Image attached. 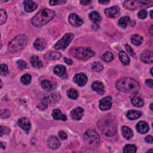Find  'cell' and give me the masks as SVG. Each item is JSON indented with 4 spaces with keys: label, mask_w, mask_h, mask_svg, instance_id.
Returning <instances> with one entry per match:
<instances>
[{
    "label": "cell",
    "mask_w": 153,
    "mask_h": 153,
    "mask_svg": "<svg viewBox=\"0 0 153 153\" xmlns=\"http://www.w3.org/2000/svg\"><path fill=\"white\" fill-rule=\"evenodd\" d=\"M152 107V104H151V105H150V108H151V110H153Z\"/></svg>",
    "instance_id": "11a10c76"
},
{
    "label": "cell",
    "mask_w": 153,
    "mask_h": 153,
    "mask_svg": "<svg viewBox=\"0 0 153 153\" xmlns=\"http://www.w3.org/2000/svg\"><path fill=\"white\" fill-rule=\"evenodd\" d=\"M73 81L78 86L83 87L87 83V77L84 73H79L75 75Z\"/></svg>",
    "instance_id": "30bf717a"
},
{
    "label": "cell",
    "mask_w": 153,
    "mask_h": 153,
    "mask_svg": "<svg viewBox=\"0 0 153 153\" xmlns=\"http://www.w3.org/2000/svg\"><path fill=\"white\" fill-rule=\"evenodd\" d=\"M45 58L50 60H58L61 58V54L56 52H51L45 55Z\"/></svg>",
    "instance_id": "4dcf8cb0"
},
{
    "label": "cell",
    "mask_w": 153,
    "mask_h": 153,
    "mask_svg": "<svg viewBox=\"0 0 153 153\" xmlns=\"http://www.w3.org/2000/svg\"><path fill=\"white\" fill-rule=\"evenodd\" d=\"M0 147H1V148H2V149H5L6 148V145H4V143L1 142V143H0Z\"/></svg>",
    "instance_id": "f5cc1de1"
},
{
    "label": "cell",
    "mask_w": 153,
    "mask_h": 153,
    "mask_svg": "<svg viewBox=\"0 0 153 153\" xmlns=\"http://www.w3.org/2000/svg\"><path fill=\"white\" fill-rule=\"evenodd\" d=\"M0 116H1V119H7L11 116V112L7 109L1 110Z\"/></svg>",
    "instance_id": "f35d334b"
},
{
    "label": "cell",
    "mask_w": 153,
    "mask_h": 153,
    "mask_svg": "<svg viewBox=\"0 0 153 153\" xmlns=\"http://www.w3.org/2000/svg\"><path fill=\"white\" fill-rule=\"evenodd\" d=\"M18 68L19 70H23L26 68L27 67V64L26 63L25 61L23 60H20L18 62Z\"/></svg>",
    "instance_id": "b9f144b4"
},
{
    "label": "cell",
    "mask_w": 153,
    "mask_h": 153,
    "mask_svg": "<svg viewBox=\"0 0 153 153\" xmlns=\"http://www.w3.org/2000/svg\"><path fill=\"white\" fill-rule=\"evenodd\" d=\"M0 71L1 75H6L8 72V66L6 64H1L0 65Z\"/></svg>",
    "instance_id": "ab89813d"
},
{
    "label": "cell",
    "mask_w": 153,
    "mask_h": 153,
    "mask_svg": "<svg viewBox=\"0 0 153 153\" xmlns=\"http://www.w3.org/2000/svg\"><path fill=\"white\" fill-rule=\"evenodd\" d=\"M94 55L95 53L89 48L79 47L75 49V56L79 60H87L94 56Z\"/></svg>",
    "instance_id": "52a82bcc"
},
{
    "label": "cell",
    "mask_w": 153,
    "mask_h": 153,
    "mask_svg": "<svg viewBox=\"0 0 153 153\" xmlns=\"http://www.w3.org/2000/svg\"><path fill=\"white\" fill-rule=\"evenodd\" d=\"M31 64L33 67L36 68H41L43 66V63L37 56H34L31 57Z\"/></svg>",
    "instance_id": "484cf974"
},
{
    "label": "cell",
    "mask_w": 153,
    "mask_h": 153,
    "mask_svg": "<svg viewBox=\"0 0 153 153\" xmlns=\"http://www.w3.org/2000/svg\"><path fill=\"white\" fill-rule=\"evenodd\" d=\"M0 15H1V18H0V24L3 25L7 20V13L4 10L1 9L0 10Z\"/></svg>",
    "instance_id": "74e56055"
},
{
    "label": "cell",
    "mask_w": 153,
    "mask_h": 153,
    "mask_svg": "<svg viewBox=\"0 0 153 153\" xmlns=\"http://www.w3.org/2000/svg\"><path fill=\"white\" fill-rule=\"evenodd\" d=\"M142 115L141 112L135 110H130L127 113V117L130 120H134L139 119Z\"/></svg>",
    "instance_id": "d4e9b609"
},
{
    "label": "cell",
    "mask_w": 153,
    "mask_h": 153,
    "mask_svg": "<svg viewBox=\"0 0 153 153\" xmlns=\"http://www.w3.org/2000/svg\"><path fill=\"white\" fill-rule=\"evenodd\" d=\"M54 72L56 75L63 77L66 74V68L64 65H57L54 68Z\"/></svg>",
    "instance_id": "603a6c76"
},
{
    "label": "cell",
    "mask_w": 153,
    "mask_h": 153,
    "mask_svg": "<svg viewBox=\"0 0 153 153\" xmlns=\"http://www.w3.org/2000/svg\"><path fill=\"white\" fill-rule=\"evenodd\" d=\"M136 146L132 144H127L123 148V152L125 153H134L136 152Z\"/></svg>",
    "instance_id": "1f68e13d"
},
{
    "label": "cell",
    "mask_w": 153,
    "mask_h": 153,
    "mask_svg": "<svg viewBox=\"0 0 153 153\" xmlns=\"http://www.w3.org/2000/svg\"><path fill=\"white\" fill-rule=\"evenodd\" d=\"M92 2V1H86V0H83V1H80V3L83 5L86 6V5H89V4H91Z\"/></svg>",
    "instance_id": "681fc988"
},
{
    "label": "cell",
    "mask_w": 153,
    "mask_h": 153,
    "mask_svg": "<svg viewBox=\"0 0 153 153\" xmlns=\"http://www.w3.org/2000/svg\"><path fill=\"white\" fill-rule=\"evenodd\" d=\"M1 136H3L4 135H7L10 133V130L6 127H4V126H1Z\"/></svg>",
    "instance_id": "ee69618b"
},
{
    "label": "cell",
    "mask_w": 153,
    "mask_h": 153,
    "mask_svg": "<svg viewBox=\"0 0 153 153\" xmlns=\"http://www.w3.org/2000/svg\"><path fill=\"white\" fill-rule=\"evenodd\" d=\"M74 38V35L72 33L65 34L55 45L56 50H65L69 45Z\"/></svg>",
    "instance_id": "ba28073f"
},
{
    "label": "cell",
    "mask_w": 153,
    "mask_h": 153,
    "mask_svg": "<svg viewBox=\"0 0 153 153\" xmlns=\"http://www.w3.org/2000/svg\"><path fill=\"white\" fill-rule=\"evenodd\" d=\"M145 84H146V86H148L150 88H152V80H151V79L146 80L145 81Z\"/></svg>",
    "instance_id": "c3c4849f"
},
{
    "label": "cell",
    "mask_w": 153,
    "mask_h": 153,
    "mask_svg": "<svg viewBox=\"0 0 153 153\" xmlns=\"http://www.w3.org/2000/svg\"><path fill=\"white\" fill-rule=\"evenodd\" d=\"M52 116L55 120H63L66 121L67 120V117L65 114H63L61 111L59 109H55L53 110L52 113Z\"/></svg>",
    "instance_id": "7402d4cb"
},
{
    "label": "cell",
    "mask_w": 153,
    "mask_h": 153,
    "mask_svg": "<svg viewBox=\"0 0 153 153\" xmlns=\"http://www.w3.org/2000/svg\"><path fill=\"white\" fill-rule=\"evenodd\" d=\"M125 48H126V49L127 50V52L130 54V55H131L133 57L135 56V53L134 52V51H133V50L132 49V48L130 45H129L128 44H126L125 45Z\"/></svg>",
    "instance_id": "f6af8a7d"
},
{
    "label": "cell",
    "mask_w": 153,
    "mask_h": 153,
    "mask_svg": "<svg viewBox=\"0 0 153 153\" xmlns=\"http://www.w3.org/2000/svg\"><path fill=\"white\" fill-rule=\"evenodd\" d=\"M84 141L88 146L94 148L98 146L100 142V137L95 130L89 129L84 135Z\"/></svg>",
    "instance_id": "5b68a950"
},
{
    "label": "cell",
    "mask_w": 153,
    "mask_h": 153,
    "mask_svg": "<svg viewBox=\"0 0 153 153\" xmlns=\"http://www.w3.org/2000/svg\"><path fill=\"white\" fill-rule=\"evenodd\" d=\"M18 126L25 131H29L31 127V124L28 119L23 117L20 119L18 122Z\"/></svg>",
    "instance_id": "9a60e30c"
},
{
    "label": "cell",
    "mask_w": 153,
    "mask_h": 153,
    "mask_svg": "<svg viewBox=\"0 0 153 153\" xmlns=\"http://www.w3.org/2000/svg\"><path fill=\"white\" fill-rule=\"evenodd\" d=\"M92 70L95 72H100L103 70L104 66L99 62H94L92 65Z\"/></svg>",
    "instance_id": "836d02e7"
},
{
    "label": "cell",
    "mask_w": 153,
    "mask_h": 153,
    "mask_svg": "<svg viewBox=\"0 0 153 153\" xmlns=\"http://www.w3.org/2000/svg\"><path fill=\"white\" fill-rule=\"evenodd\" d=\"M130 18L128 16H124L119 20V25L122 28H126L130 24Z\"/></svg>",
    "instance_id": "f1b7e54d"
},
{
    "label": "cell",
    "mask_w": 153,
    "mask_h": 153,
    "mask_svg": "<svg viewBox=\"0 0 153 153\" xmlns=\"http://www.w3.org/2000/svg\"><path fill=\"white\" fill-rule=\"evenodd\" d=\"M71 117L72 120L78 121L81 119L84 114V110L80 107H77L71 112Z\"/></svg>",
    "instance_id": "4fadbf2b"
},
{
    "label": "cell",
    "mask_w": 153,
    "mask_h": 153,
    "mask_svg": "<svg viewBox=\"0 0 153 153\" xmlns=\"http://www.w3.org/2000/svg\"><path fill=\"white\" fill-rule=\"evenodd\" d=\"M152 4V1H126L124 3V7L129 10H136L138 9L151 7Z\"/></svg>",
    "instance_id": "8992f818"
},
{
    "label": "cell",
    "mask_w": 153,
    "mask_h": 153,
    "mask_svg": "<svg viewBox=\"0 0 153 153\" xmlns=\"http://www.w3.org/2000/svg\"><path fill=\"white\" fill-rule=\"evenodd\" d=\"M141 59L146 64H151L153 60V54L149 51H145L141 55Z\"/></svg>",
    "instance_id": "ac0fdd59"
},
{
    "label": "cell",
    "mask_w": 153,
    "mask_h": 153,
    "mask_svg": "<svg viewBox=\"0 0 153 153\" xmlns=\"http://www.w3.org/2000/svg\"><path fill=\"white\" fill-rule=\"evenodd\" d=\"M152 11H151V12H150V16H151V19L152 18Z\"/></svg>",
    "instance_id": "db71d44e"
},
{
    "label": "cell",
    "mask_w": 153,
    "mask_h": 153,
    "mask_svg": "<svg viewBox=\"0 0 153 153\" xmlns=\"http://www.w3.org/2000/svg\"><path fill=\"white\" fill-rule=\"evenodd\" d=\"M92 89L99 94H103L105 93V87L104 84L99 81H94L92 85Z\"/></svg>",
    "instance_id": "5bb4252c"
},
{
    "label": "cell",
    "mask_w": 153,
    "mask_h": 153,
    "mask_svg": "<svg viewBox=\"0 0 153 153\" xmlns=\"http://www.w3.org/2000/svg\"><path fill=\"white\" fill-rule=\"evenodd\" d=\"M110 3V1H99V3L100 4H108Z\"/></svg>",
    "instance_id": "816d5d0a"
},
{
    "label": "cell",
    "mask_w": 153,
    "mask_h": 153,
    "mask_svg": "<svg viewBox=\"0 0 153 153\" xmlns=\"http://www.w3.org/2000/svg\"><path fill=\"white\" fill-rule=\"evenodd\" d=\"M152 68H151V71H150V72H151V75H152Z\"/></svg>",
    "instance_id": "9f6ffc18"
},
{
    "label": "cell",
    "mask_w": 153,
    "mask_h": 153,
    "mask_svg": "<svg viewBox=\"0 0 153 153\" xmlns=\"http://www.w3.org/2000/svg\"><path fill=\"white\" fill-rule=\"evenodd\" d=\"M68 19L71 25L75 28L80 27L83 24V20L75 13L71 14Z\"/></svg>",
    "instance_id": "8fae6325"
},
{
    "label": "cell",
    "mask_w": 153,
    "mask_h": 153,
    "mask_svg": "<svg viewBox=\"0 0 153 153\" xmlns=\"http://www.w3.org/2000/svg\"><path fill=\"white\" fill-rule=\"evenodd\" d=\"M64 61H65V62L66 64H68V65H72V63H73L72 60L69 59H67V58H64Z\"/></svg>",
    "instance_id": "f907efd6"
},
{
    "label": "cell",
    "mask_w": 153,
    "mask_h": 153,
    "mask_svg": "<svg viewBox=\"0 0 153 153\" xmlns=\"http://www.w3.org/2000/svg\"><path fill=\"white\" fill-rule=\"evenodd\" d=\"M119 56L120 60L121 61L123 64L127 65L130 64V58L128 56L126 52H124V51H121L119 54Z\"/></svg>",
    "instance_id": "4316f807"
},
{
    "label": "cell",
    "mask_w": 153,
    "mask_h": 153,
    "mask_svg": "<svg viewBox=\"0 0 153 153\" xmlns=\"http://www.w3.org/2000/svg\"><path fill=\"white\" fill-rule=\"evenodd\" d=\"M118 90L122 92L131 94H137L140 86L138 81L132 78H123L119 80L116 83Z\"/></svg>",
    "instance_id": "6da1fadb"
},
{
    "label": "cell",
    "mask_w": 153,
    "mask_h": 153,
    "mask_svg": "<svg viewBox=\"0 0 153 153\" xmlns=\"http://www.w3.org/2000/svg\"><path fill=\"white\" fill-rule=\"evenodd\" d=\"M59 136L60 137V138L62 139V140H65L67 139V134L66 132H65L63 130H61L59 132Z\"/></svg>",
    "instance_id": "bcb514c9"
},
{
    "label": "cell",
    "mask_w": 153,
    "mask_h": 153,
    "mask_svg": "<svg viewBox=\"0 0 153 153\" xmlns=\"http://www.w3.org/2000/svg\"><path fill=\"white\" fill-rule=\"evenodd\" d=\"M132 104L137 107H142L144 105V101L142 97L137 94H133L131 96Z\"/></svg>",
    "instance_id": "e0dca14e"
},
{
    "label": "cell",
    "mask_w": 153,
    "mask_h": 153,
    "mask_svg": "<svg viewBox=\"0 0 153 153\" xmlns=\"http://www.w3.org/2000/svg\"><path fill=\"white\" fill-rule=\"evenodd\" d=\"M143 38L138 34H135L132 36L131 37V42L133 44L135 45H141L143 42Z\"/></svg>",
    "instance_id": "f546056e"
},
{
    "label": "cell",
    "mask_w": 153,
    "mask_h": 153,
    "mask_svg": "<svg viewBox=\"0 0 153 153\" xmlns=\"http://www.w3.org/2000/svg\"><path fill=\"white\" fill-rule=\"evenodd\" d=\"M122 131L123 137L127 140L130 139L133 136V132L132 130L127 126H123Z\"/></svg>",
    "instance_id": "cb8c5ba5"
},
{
    "label": "cell",
    "mask_w": 153,
    "mask_h": 153,
    "mask_svg": "<svg viewBox=\"0 0 153 153\" xmlns=\"http://www.w3.org/2000/svg\"><path fill=\"white\" fill-rule=\"evenodd\" d=\"M112 106V97L107 96L99 101V108L102 111L109 110Z\"/></svg>",
    "instance_id": "9c48e42d"
},
{
    "label": "cell",
    "mask_w": 153,
    "mask_h": 153,
    "mask_svg": "<svg viewBox=\"0 0 153 153\" xmlns=\"http://www.w3.org/2000/svg\"><path fill=\"white\" fill-rule=\"evenodd\" d=\"M145 141L148 143H152L153 142V138H152V136H151V135H148L147 136L146 138H145Z\"/></svg>",
    "instance_id": "7dc6e473"
},
{
    "label": "cell",
    "mask_w": 153,
    "mask_h": 153,
    "mask_svg": "<svg viewBox=\"0 0 153 153\" xmlns=\"http://www.w3.org/2000/svg\"><path fill=\"white\" fill-rule=\"evenodd\" d=\"M89 19L94 23H98L101 21V17L97 12H92L89 15Z\"/></svg>",
    "instance_id": "83f0119b"
},
{
    "label": "cell",
    "mask_w": 153,
    "mask_h": 153,
    "mask_svg": "<svg viewBox=\"0 0 153 153\" xmlns=\"http://www.w3.org/2000/svg\"><path fill=\"white\" fill-rule=\"evenodd\" d=\"M28 38L25 35H19L16 37L9 44V50L12 53H15L22 50L28 44Z\"/></svg>",
    "instance_id": "3957f363"
},
{
    "label": "cell",
    "mask_w": 153,
    "mask_h": 153,
    "mask_svg": "<svg viewBox=\"0 0 153 153\" xmlns=\"http://www.w3.org/2000/svg\"><path fill=\"white\" fill-rule=\"evenodd\" d=\"M137 131L141 133V134H144L146 133V132H148L149 130V126L148 124L145 122H139L136 126Z\"/></svg>",
    "instance_id": "ffe728a7"
},
{
    "label": "cell",
    "mask_w": 153,
    "mask_h": 153,
    "mask_svg": "<svg viewBox=\"0 0 153 153\" xmlns=\"http://www.w3.org/2000/svg\"><path fill=\"white\" fill-rule=\"evenodd\" d=\"M25 6V10L26 12L31 13L34 12L38 7V5L37 3L32 1H25L23 2Z\"/></svg>",
    "instance_id": "d6986e66"
},
{
    "label": "cell",
    "mask_w": 153,
    "mask_h": 153,
    "mask_svg": "<svg viewBox=\"0 0 153 153\" xmlns=\"http://www.w3.org/2000/svg\"><path fill=\"white\" fill-rule=\"evenodd\" d=\"M48 146L52 149H57L61 146L60 141L55 136H50L47 141Z\"/></svg>",
    "instance_id": "2e32d148"
},
{
    "label": "cell",
    "mask_w": 153,
    "mask_h": 153,
    "mask_svg": "<svg viewBox=\"0 0 153 153\" xmlns=\"http://www.w3.org/2000/svg\"><path fill=\"white\" fill-rule=\"evenodd\" d=\"M98 126L102 132L107 136H112L117 133V126L113 120L110 119L104 120L98 124Z\"/></svg>",
    "instance_id": "277c9868"
},
{
    "label": "cell",
    "mask_w": 153,
    "mask_h": 153,
    "mask_svg": "<svg viewBox=\"0 0 153 153\" xmlns=\"http://www.w3.org/2000/svg\"><path fill=\"white\" fill-rule=\"evenodd\" d=\"M31 76L29 74H25L21 77L20 81L24 85H29L31 82Z\"/></svg>",
    "instance_id": "e575fe53"
},
{
    "label": "cell",
    "mask_w": 153,
    "mask_h": 153,
    "mask_svg": "<svg viewBox=\"0 0 153 153\" xmlns=\"http://www.w3.org/2000/svg\"><path fill=\"white\" fill-rule=\"evenodd\" d=\"M67 96L72 99H77L78 97L79 93L74 89H70L67 91Z\"/></svg>",
    "instance_id": "d6a6232c"
},
{
    "label": "cell",
    "mask_w": 153,
    "mask_h": 153,
    "mask_svg": "<svg viewBox=\"0 0 153 153\" xmlns=\"http://www.w3.org/2000/svg\"><path fill=\"white\" fill-rule=\"evenodd\" d=\"M65 3H67V1H64V0H58V1H57V0H52V1H49L50 4L52 5V6L63 4Z\"/></svg>",
    "instance_id": "60d3db41"
},
{
    "label": "cell",
    "mask_w": 153,
    "mask_h": 153,
    "mask_svg": "<svg viewBox=\"0 0 153 153\" xmlns=\"http://www.w3.org/2000/svg\"><path fill=\"white\" fill-rule=\"evenodd\" d=\"M41 86L42 87L47 90V91H50L53 89V86L49 81L47 80H44L41 82Z\"/></svg>",
    "instance_id": "d590c367"
},
{
    "label": "cell",
    "mask_w": 153,
    "mask_h": 153,
    "mask_svg": "<svg viewBox=\"0 0 153 153\" xmlns=\"http://www.w3.org/2000/svg\"><path fill=\"white\" fill-rule=\"evenodd\" d=\"M55 16V13L49 9L41 10L32 19V23L36 27H42L45 25Z\"/></svg>",
    "instance_id": "7a4b0ae2"
},
{
    "label": "cell",
    "mask_w": 153,
    "mask_h": 153,
    "mask_svg": "<svg viewBox=\"0 0 153 153\" xmlns=\"http://www.w3.org/2000/svg\"><path fill=\"white\" fill-rule=\"evenodd\" d=\"M138 16L141 19H144L147 16V12L146 10H141L139 12Z\"/></svg>",
    "instance_id": "7bdbcfd3"
},
{
    "label": "cell",
    "mask_w": 153,
    "mask_h": 153,
    "mask_svg": "<svg viewBox=\"0 0 153 153\" xmlns=\"http://www.w3.org/2000/svg\"><path fill=\"white\" fill-rule=\"evenodd\" d=\"M103 60L106 62H110L114 59V55L110 52H105L102 56Z\"/></svg>",
    "instance_id": "8d00e7d4"
},
{
    "label": "cell",
    "mask_w": 153,
    "mask_h": 153,
    "mask_svg": "<svg viewBox=\"0 0 153 153\" xmlns=\"http://www.w3.org/2000/svg\"><path fill=\"white\" fill-rule=\"evenodd\" d=\"M34 46L38 50H42L46 47V42L42 38H37L34 42Z\"/></svg>",
    "instance_id": "44dd1931"
},
{
    "label": "cell",
    "mask_w": 153,
    "mask_h": 153,
    "mask_svg": "<svg viewBox=\"0 0 153 153\" xmlns=\"http://www.w3.org/2000/svg\"><path fill=\"white\" fill-rule=\"evenodd\" d=\"M105 13L110 18H116L120 13V9L117 6H113L105 10Z\"/></svg>",
    "instance_id": "7c38bea8"
}]
</instances>
